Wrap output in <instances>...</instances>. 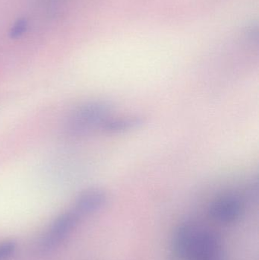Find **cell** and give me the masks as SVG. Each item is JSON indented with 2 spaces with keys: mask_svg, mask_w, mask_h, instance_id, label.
<instances>
[{
  "mask_svg": "<svg viewBox=\"0 0 259 260\" xmlns=\"http://www.w3.org/2000/svg\"><path fill=\"white\" fill-rule=\"evenodd\" d=\"M106 192L100 188H91L82 192L76 199L75 212L79 215L95 213L107 203Z\"/></svg>",
  "mask_w": 259,
  "mask_h": 260,
  "instance_id": "5",
  "label": "cell"
},
{
  "mask_svg": "<svg viewBox=\"0 0 259 260\" xmlns=\"http://www.w3.org/2000/svg\"><path fill=\"white\" fill-rule=\"evenodd\" d=\"M173 248L182 259L228 260L220 235L190 221L176 229Z\"/></svg>",
  "mask_w": 259,
  "mask_h": 260,
  "instance_id": "1",
  "label": "cell"
},
{
  "mask_svg": "<svg viewBox=\"0 0 259 260\" xmlns=\"http://www.w3.org/2000/svg\"><path fill=\"white\" fill-rule=\"evenodd\" d=\"M16 250V243L12 240L0 242V260L9 259Z\"/></svg>",
  "mask_w": 259,
  "mask_h": 260,
  "instance_id": "7",
  "label": "cell"
},
{
  "mask_svg": "<svg viewBox=\"0 0 259 260\" xmlns=\"http://www.w3.org/2000/svg\"><path fill=\"white\" fill-rule=\"evenodd\" d=\"M27 26H28V22H27V19L25 18L18 19L11 28L9 36L12 39H17V38H20L25 33Z\"/></svg>",
  "mask_w": 259,
  "mask_h": 260,
  "instance_id": "8",
  "label": "cell"
},
{
  "mask_svg": "<svg viewBox=\"0 0 259 260\" xmlns=\"http://www.w3.org/2000/svg\"><path fill=\"white\" fill-rule=\"evenodd\" d=\"M112 104L107 101L88 102L78 108L68 119L67 131L73 136H85L95 129H101L104 122L111 117Z\"/></svg>",
  "mask_w": 259,
  "mask_h": 260,
  "instance_id": "2",
  "label": "cell"
},
{
  "mask_svg": "<svg viewBox=\"0 0 259 260\" xmlns=\"http://www.w3.org/2000/svg\"><path fill=\"white\" fill-rule=\"evenodd\" d=\"M146 119L142 116L131 115L126 117H110L104 122L101 130L109 134L127 133L142 127Z\"/></svg>",
  "mask_w": 259,
  "mask_h": 260,
  "instance_id": "6",
  "label": "cell"
},
{
  "mask_svg": "<svg viewBox=\"0 0 259 260\" xmlns=\"http://www.w3.org/2000/svg\"><path fill=\"white\" fill-rule=\"evenodd\" d=\"M243 199L236 193L224 194L210 205L209 215L213 220L222 224H231L238 221L244 213Z\"/></svg>",
  "mask_w": 259,
  "mask_h": 260,
  "instance_id": "4",
  "label": "cell"
},
{
  "mask_svg": "<svg viewBox=\"0 0 259 260\" xmlns=\"http://www.w3.org/2000/svg\"><path fill=\"white\" fill-rule=\"evenodd\" d=\"M79 218L80 216L74 210L58 216L41 238L40 249L43 251H49L59 245L76 229Z\"/></svg>",
  "mask_w": 259,
  "mask_h": 260,
  "instance_id": "3",
  "label": "cell"
}]
</instances>
